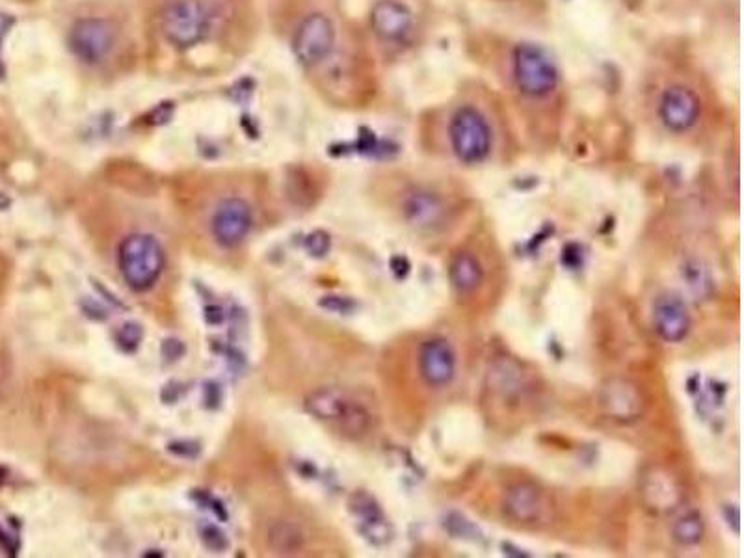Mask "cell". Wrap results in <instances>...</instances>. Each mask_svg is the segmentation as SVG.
Here are the masks:
<instances>
[{"instance_id": "obj_3", "label": "cell", "mask_w": 744, "mask_h": 558, "mask_svg": "<svg viewBox=\"0 0 744 558\" xmlns=\"http://www.w3.org/2000/svg\"><path fill=\"white\" fill-rule=\"evenodd\" d=\"M449 140L458 160L465 164H479L488 159L492 151V127L480 110L465 105L452 116Z\"/></svg>"}, {"instance_id": "obj_5", "label": "cell", "mask_w": 744, "mask_h": 558, "mask_svg": "<svg viewBox=\"0 0 744 558\" xmlns=\"http://www.w3.org/2000/svg\"><path fill=\"white\" fill-rule=\"evenodd\" d=\"M307 412L348 434H359L369 425V413L339 389H320L306 400Z\"/></svg>"}, {"instance_id": "obj_14", "label": "cell", "mask_w": 744, "mask_h": 558, "mask_svg": "<svg viewBox=\"0 0 744 558\" xmlns=\"http://www.w3.org/2000/svg\"><path fill=\"white\" fill-rule=\"evenodd\" d=\"M503 506L508 518L519 523H534L542 518L544 495L529 482H519L506 492Z\"/></svg>"}, {"instance_id": "obj_8", "label": "cell", "mask_w": 744, "mask_h": 558, "mask_svg": "<svg viewBox=\"0 0 744 558\" xmlns=\"http://www.w3.org/2000/svg\"><path fill=\"white\" fill-rule=\"evenodd\" d=\"M702 114V101L698 93L683 86H668L659 99V118L672 133H685L692 129Z\"/></svg>"}, {"instance_id": "obj_2", "label": "cell", "mask_w": 744, "mask_h": 558, "mask_svg": "<svg viewBox=\"0 0 744 558\" xmlns=\"http://www.w3.org/2000/svg\"><path fill=\"white\" fill-rule=\"evenodd\" d=\"M512 77L521 95L542 99L555 92L558 71L549 54L538 45L521 43L512 54Z\"/></svg>"}, {"instance_id": "obj_17", "label": "cell", "mask_w": 744, "mask_h": 558, "mask_svg": "<svg viewBox=\"0 0 744 558\" xmlns=\"http://www.w3.org/2000/svg\"><path fill=\"white\" fill-rule=\"evenodd\" d=\"M705 532V523L698 512H689L674 523L672 536L679 545H696L702 542Z\"/></svg>"}, {"instance_id": "obj_4", "label": "cell", "mask_w": 744, "mask_h": 558, "mask_svg": "<svg viewBox=\"0 0 744 558\" xmlns=\"http://www.w3.org/2000/svg\"><path fill=\"white\" fill-rule=\"evenodd\" d=\"M207 25L209 15L200 0H173L160 21L164 38L177 49H188L200 43Z\"/></svg>"}, {"instance_id": "obj_11", "label": "cell", "mask_w": 744, "mask_h": 558, "mask_svg": "<svg viewBox=\"0 0 744 558\" xmlns=\"http://www.w3.org/2000/svg\"><path fill=\"white\" fill-rule=\"evenodd\" d=\"M653 326L666 343L683 341L691 330V315L685 302L676 294L657 298L653 306Z\"/></svg>"}, {"instance_id": "obj_18", "label": "cell", "mask_w": 744, "mask_h": 558, "mask_svg": "<svg viewBox=\"0 0 744 558\" xmlns=\"http://www.w3.org/2000/svg\"><path fill=\"white\" fill-rule=\"evenodd\" d=\"M441 211V205L434 196L415 194L408 203V213L415 222H434Z\"/></svg>"}, {"instance_id": "obj_10", "label": "cell", "mask_w": 744, "mask_h": 558, "mask_svg": "<svg viewBox=\"0 0 744 558\" xmlns=\"http://www.w3.org/2000/svg\"><path fill=\"white\" fill-rule=\"evenodd\" d=\"M252 227L250 205L240 198H227L222 201L213 216V233L216 240L224 246H237L246 239Z\"/></svg>"}, {"instance_id": "obj_9", "label": "cell", "mask_w": 744, "mask_h": 558, "mask_svg": "<svg viewBox=\"0 0 744 558\" xmlns=\"http://www.w3.org/2000/svg\"><path fill=\"white\" fill-rule=\"evenodd\" d=\"M419 372L430 387L451 384L456 374V352L443 337H434L423 343L419 350Z\"/></svg>"}, {"instance_id": "obj_15", "label": "cell", "mask_w": 744, "mask_h": 558, "mask_svg": "<svg viewBox=\"0 0 744 558\" xmlns=\"http://www.w3.org/2000/svg\"><path fill=\"white\" fill-rule=\"evenodd\" d=\"M642 497L655 512H672L681 501L678 484L659 469L644 479Z\"/></svg>"}, {"instance_id": "obj_7", "label": "cell", "mask_w": 744, "mask_h": 558, "mask_svg": "<svg viewBox=\"0 0 744 558\" xmlns=\"http://www.w3.org/2000/svg\"><path fill=\"white\" fill-rule=\"evenodd\" d=\"M333 45L335 27L328 15H307L294 32L293 53L304 67L322 64L332 54Z\"/></svg>"}, {"instance_id": "obj_6", "label": "cell", "mask_w": 744, "mask_h": 558, "mask_svg": "<svg viewBox=\"0 0 744 558\" xmlns=\"http://www.w3.org/2000/svg\"><path fill=\"white\" fill-rule=\"evenodd\" d=\"M116 43V30L112 23L101 17H84L73 23L69 30V49L80 62L97 66L105 62Z\"/></svg>"}, {"instance_id": "obj_13", "label": "cell", "mask_w": 744, "mask_h": 558, "mask_svg": "<svg viewBox=\"0 0 744 558\" xmlns=\"http://www.w3.org/2000/svg\"><path fill=\"white\" fill-rule=\"evenodd\" d=\"M413 27L412 10L400 0H378L372 6V32L384 41H400Z\"/></svg>"}, {"instance_id": "obj_12", "label": "cell", "mask_w": 744, "mask_h": 558, "mask_svg": "<svg viewBox=\"0 0 744 558\" xmlns=\"http://www.w3.org/2000/svg\"><path fill=\"white\" fill-rule=\"evenodd\" d=\"M603 412L616 421H635L644 410V399L629 380H609L599 391Z\"/></svg>"}, {"instance_id": "obj_1", "label": "cell", "mask_w": 744, "mask_h": 558, "mask_svg": "<svg viewBox=\"0 0 744 558\" xmlns=\"http://www.w3.org/2000/svg\"><path fill=\"white\" fill-rule=\"evenodd\" d=\"M164 266V252L153 235L136 233L120 246V270L134 291H146L155 285Z\"/></svg>"}, {"instance_id": "obj_16", "label": "cell", "mask_w": 744, "mask_h": 558, "mask_svg": "<svg viewBox=\"0 0 744 558\" xmlns=\"http://www.w3.org/2000/svg\"><path fill=\"white\" fill-rule=\"evenodd\" d=\"M451 281L458 293H473L484 278L479 259L471 253H458L451 265Z\"/></svg>"}]
</instances>
